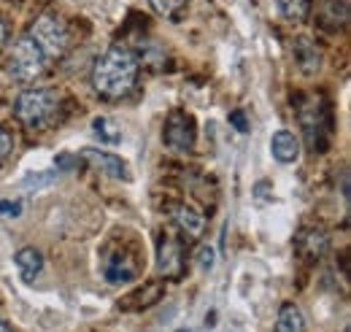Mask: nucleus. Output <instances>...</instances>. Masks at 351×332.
<instances>
[{
  "mask_svg": "<svg viewBox=\"0 0 351 332\" xmlns=\"http://www.w3.org/2000/svg\"><path fill=\"white\" fill-rule=\"evenodd\" d=\"M157 270L165 278H178L184 273V249H181V244L176 238H171V235H162L160 238V246H157Z\"/></svg>",
  "mask_w": 351,
  "mask_h": 332,
  "instance_id": "obj_7",
  "label": "nucleus"
},
{
  "mask_svg": "<svg viewBox=\"0 0 351 332\" xmlns=\"http://www.w3.org/2000/svg\"><path fill=\"white\" fill-rule=\"evenodd\" d=\"M292 54H295L298 68H300L306 76H313V73L322 68V51L316 49V43L308 41V38H298L295 46H292Z\"/></svg>",
  "mask_w": 351,
  "mask_h": 332,
  "instance_id": "obj_13",
  "label": "nucleus"
},
{
  "mask_svg": "<svg viewBox=\"0 0 351 332\" xmlns=\"http://www.w3.org/2000/svg\"><path fill=\"white\" fill-rule=\"evenodd\" d=\"M0 332H11V330H8V324H5L3 319H0Z\"/></svg>",
  "mask_w": 351,
  "mask_h": 332,
  "instance_id": "obj_28",
  "label": "nucleus"
},
{
  "mask_svg": "<svg viewBox=\"0 0 351 332\" xmlns=\"http://www.w3.org/2000/svg\"><path fill=\"white\" fill-rule=\"evenodd\" d=\"M57 176H60V170L30 173V176H25V178L19 181V187H22V189H44V187H51V184L57 181Z\"/></svg>",
  "mask_w": 351,
  "mask_h": 332,
  "instance_id": "obj_20",
  "label": "nucleus"
},
{
  "mask_svg": "<svg viewBox=\"0 0 351 332\" xmlns=\"http://www.w3.org/2000/svg\"><path fill=\"white\" fill-rule=\"evenodd\" d=\"M197 265H200V270H211L217 265V251L211 246H200L197 249Z\"/></svg>",
  "mask_w": 351,
  "mask_h": 332,
  "instance_id": "obj_23",
  "label": "nucleus"
},
{
  "mask_svg": "<svg viewBox=\"0 0 351 332\" xmlns=\"http://www.w3.org/2000/svg\"><path fill=\"white\" fill-rule=\"evenodd\" d=\"M165 294V284L162 281H154V284H146L143 289L132 292L130 297H125V305H130L132 308H149V305H154V303H160V297ZM122 305V308H125Z\"/></svg>",
  "mask_w": 351,
  "mask_h": 332,
  "instance_id": "obj_16",
  "label": "nucleus"
},
{
  "mask_svg": "<svg viewBox=\"0 0 351 332\" xmlns=\"http://www.w3.org/2000/svg\"><path fill=\"white\" fill-rule=\"evenodd\" d=\"M57 108H60V95L54 89H46V86L25 89L14 103L16 119L30 130H44L51 125L57 117Z\"/></svg>",
  "mask_w": 351,
  "mask_h": 332,
  "instance_id": "obj_2",
  "label": "nucleus"
},
{
  "mask_svg": "<svg viewBox=\"0 0 351 332\" xmlns=\"http://www.w3.org/2000/svg\"><path fill=\"white\" fill-rule=\"evenodd\" d=\"M54 165H57V170L62 173V170H73V167L79 165V160H76L73 154H57V160H54Z\"/></svg>",
  "mask_w": 351,
  "mask_h": 332,
  "instance_id": "obj_26",
  "label": "nucleus"
},
{
  "mask_svg": "<svg viewBox=\"0 0 351 332\" xmlns=\"http://www.w3.org/2000/svg\"><path fill=\"white\" fill-rule=\"evenodd\" d=\"M173 222L186 238H200L206 233V216H203V211H197V208L189 206V203H178L173 208Z\"/></svg>",
  "mask_w": 351,
  "mask_h": 332,
  "instance_id": "obj_10",
  "label": "nucleus"
},
{
  "mask_svg": "<svg viewBox=\"0 0 351 332\" xmlns=\"http://www.w3.org/2000/svg\"><path fill=\"white\" fill-rule=\"evenodd\" d=\"M14 262H16V270H19L22 281H33V278H36V276L44 270V257H41V251L33 249V246L16 251Z\"/></svg>",
  "mask_w": 351,
  "mask_h": 332,
  "instance_id": "obj_14",
  "label": "nucleus"
},
{
  "mask_svg": "<svg viewBox=\"0 0 351 332\" xmlns=\"http://www.w3.org/2000/svg\"><path fill=\"white\" fill-rule=\"evenodd\" d=\"M0 213H3L5 219H16V216L22 213V203H19V200H14V203H11V200H3V203H0Z\"/></svg>",
  "mask_w": 351,
  "mask_h": 332,
  "instance_id": "obj_25",
  "label": "nucleus"
},
{
  "mask_svg": "<svg viewBox=\"0 0 351 332\" xmlns=\"http://www.w3.org/2000/svg\"><path fill=\"white\" fill-rule=\"evenodd\" d=\"M276 5L281 11V16L287 22H295V25L306 22L308 14H311V0H276Z\"/></svg>",
  "mask_w": 351,
  "mask_h": 332,
  "instance_id": "obj_17",
  "label": "nucleus"
},
{
  "mask_svg": "<svg viewBox=\"0 0 351 332\" xmlns=\"http://www.w3.org/2000/svg\"><path fill=\"white\" fill-rule=\"evenodd\" d=\"M5 36H8V30H5V22L0 19V49H3V43H5Z\"/></svg>",
  "mask_w": 351,
  "mask_h": 332,
  "instance_id": "obj_27",
  "label": "nucleus"
},
{
  "mask_svg": "<svg viewBox=\"0 0 351 332\" xmlns=\"http://www.w3.org/2000/svg\"><path fill=\"white\" fill-rule=\"evenodd\" d=\"M11 152H14V135H11V130L0 127V165L11 157Z\"/></svg>",
  "mask_w": 351,
  "mask_h": 332,
  "instance_id": "obj_22",
  "label": "nucleus"
},
{
  "mask_svg": "<svg viewBox=\"0 0 351 332\" xmlns=\"http://www.w3.org/2000/svg\"><path fill=\"white\" fill-rule=\"evenodd\" d=\"M276 332H306L303 311L295 303H281L276 316Z\"/></svg>",
  "mask_w": 351,
  "mask_h": 332,
  "instance_id": "obj_15",
  "label": "nucleus"
},
{
  "mask_svg": "<svg viewBox=\"0 0 351 332\" xmlns=\"http://www.w3.org/2000/svg\"><path fill=\"white\" fill-rule=\"evenodd\" d=\"M46 54L38 49V43L30 36H22L19 41H14V46L8 49V60H5V71L11 79L22 84H30L36 79H41L46 73Z\"/></svg>",
  "mask_w": 351,
  "mask_h": 332,
  "instance_id": "obj_3",
  "label": "nucleus"
},
{
  "mask_svg": "<svg viewBox=\"0 0 351 332\" xmlns=\"http://www.w3.org/2000/svg\"><path fill=\"white\" fill-rule=\"evenodd\" d=\"M298 117H300V127H303V132H306L308 146L322 154V152L327 149V138H330V117H327V108H324L316 97H308L306 103L300 106Z\"/></svg>",
  "mask_w": 351,
  "mask_h": 332,
  "instance_id": "obj_5",
  "label": "nucleus"
},
{
  "mask_svg": "<svg viewBox=\"0 0 351 332\" xmlns=\"http://www.w3.org/2000/svg\"><path fill=\"white\" fill-rule=\"evenodd\" d=\"M138 79V57L128 46L106 49L92 68V86L106 100H122L135 89Z\"/></svg>",
  "mask_w": 351,
  "mask_h": 332,
  "instance_id": "obj_1",
  "label": "nucleus"
},
{
  "mask_svg": "<svg viewBox=\"0 0 351 332\" xmlns=\"http://www.w3.org/2000/svg\"><path fill=\"white\" fill-rule=\"evenodd\" d=\"M103 276L108 284H128L138 276V265L132 262L128 251H111L103 259Z\"/></svg>",
  "mask_w": 351,
  "mask_h": 332,
  "instance_id": "obj_8",
  "label": "nucleus"
},
{
  "mask_svg": "<svg viewBox=\"0 0 351 332\" xmlns=\"http://www.w3.org/2000/svg\"><path fill=\"white\" fill-rule=\"evenodd\" d=\"M230 125L235 127L238 132H249V119H246V111L243 108H235V111H230Z\"/></svg>",
  "mask_w": 351,
  "mask_h": 332,
  "instance_id": "obj_24",
  "label": "nucleus"
},
{
  "mask_svg": "<svg viewBox=\"0 0 351 332\" xmlns=\"http://www.w3.org/2000/svg\"><path fill=\"white\" fill-rule=\"evenodd\" d=\"M92 130H95V135L100 138V143H119L122 141V130L119 125L114 122V119H108V117H97L95 122H92Z\"/></svg>",
  "mask_w": 351,
  "mask_h": 332,
  "instance_id": "obj_19",
  "label": "nucleus"
},
{
  "mask_svg": "<svg viewBox=\"0 0 351 332\" xmlns=\"http://www.w3.org/2000/svg\"><path fill=\"white\" fill-rule=\"evenodd\" d=\"M27 36L38 43V49L46 54V60H60L68 46H71V33H68V25L62 22V16L51 14V11H44L33 19Z\"/></svg>",
  "mask_w": 351,
  "mask_h": 332,
  "instance_id": "obj_4",
  "label": "nucleus"
},
{
  "mask_svg": "<svg viewBox=\"0 0 351 332\" xmlns=\"http://www.w3.org/2000/svg\"><path fill=\"white\" fill-rule=\"evenodd\" d=\"M149 5L154 8V14H160L165 19H173V16H178V11L186 5V0H149Z\"/></svg>",
  "mask_w": 351,
  "mask_h": 332,
  "instance_id": "obj_21",
  "label": "nucleus"
},
{
  "mask_svg": "<svg viewBox=\"0 0 351 332\" xmlns=\"http://www.w3.org/2000/svg\"><path fill=\"white\" fill-rule=\"evenodd\" d=\"M82 157H84L87 163H92L100 173L111 176V178H122V181H128V178H130V167H128V163H125L122 157L111 154V152H100V149H82Z\"/></svg>",
  "mask_w": 351,
  "mask_h": 332,
  "instance_id": "obj_9",
  "label": "nucleus"
},
{
  "mask_svg": "<svg viewBox=\"0 0 351 332\" xmlns=\"http://www.w3.org/2000/svg\"><path fill=\"white\" fill-rule=\"evenodd\" d=\"M270 152L281 165H292L300 157V138L295 132H289V130H278L270 138Z\"/></svg>",
  "mask_w": 351,
  "mask_h": 332,
  "instance_id": "obj_11",
  "label": "nucleus"
},
{
  "mask_svg": "<svg viewBox=\"0 0 351 332\" xmlns=\"http://www.w3.org/2000/svg\"><path fill=\"white\" fill-rule=\"evenodd\" d=\"M195 138H197V127H195L192 114L178 111V108L171 111L168 119H165V130H162V141H165V146H168L171 152L184 154V152H192Z\"/></svg>",
  "mask_w": 351,
  "mask_h": 332,
  "instance_id": "obj_6",
  "label": "nucleus"
},
{
  "mask_svg": "<svg viewBox=\"0 0 351 332\" xmlns=\"http://www.w3.org/2000/svg\"><path fill=\"white\" fill-rule=\"evenodd\" d=\"M295 246L306 259H319L324 251L330 249V235L322 227H306V230H300Z\"/></svg>",
  "mask_w": 351,
  "mask_h": 332,
  "instance_id": "obj_12",
  "label": "nucleus"
},
{
  "mask_svg": "<svg viewBox=\"0 0 351 332\" xmlns=\"http://www.w3.org/2000/svg\"><path fill=\"white\" fill-rule=\"evenodd\" d=\"M322 19L330 22L332 30H335V27H346V22H349V3H346V0H327Z\"/></svg>",
  "mask_w": 351,
  "mask_h": 332,
  "instance_id": "obj_18",
  "label": "nucleus"
}]
</instances>
